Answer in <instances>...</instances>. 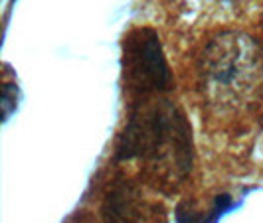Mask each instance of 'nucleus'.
<instances>
[{"mask_svg": "<svg viewBox=\"0 0 263 223\" xmlns=\"http://www.w3.org/2000/svg\"><path fill=\"white\" fill-rule=\"evenodd\" d=\"M141 201L137 192L129 186L113 188L105 197L103 215L107 223H139Z\"/></svg>", "mask_w": 263, "mask_h": 223, "instance_id": "4", "label": "nucleus"}, {"mask_svg": "<svg viewBox=\"0 0 263 223\" xmlns=\"http://www.w3.org/2000/svg\"><path fill=\"white\" fill-rule=\"evenodd\" d=\"M200 83L212 105L237 107L263 83L261 52L243 32H226L204 48L200 57Z\"/></svg>", "mask_w": 263, "mask_h": 223, "instance_id": "2", "label": "nucleus"}, {"mask_svg": "<svg viewBox=\"0 0 263 223\" xmlns=\"http://www.w3.org/2000/svg\"><path fill=\"white\" fill-rule=\"evenodd\" d=\"M18 103V87L4 81V89H2V111H4V120L8 118V115L16 109Z\"/></svg>", "mask_w": 263, "mask_h": 223, "instance_id": "5", "label": "nucleus"}, {"mask_svg": "<svg viewBox=\"0 0 263 223\" xmlns=\"http://www.w3.org/2000/svg\"><path fill=\"white\" fill-rule=\"evenodd\" d=\"M125 79L139 95L164 93L172 83L160 39L153 30L135 32L125 46Z\"/></svg>", "mask_w": 263, "mask_h": 223, "instance_id": "3", "label": "nucleus"}, {"mask_svg": "<svg viewBox=\"0 0 263 223\" xmlns=\"http://www.w3.org/2000/svg\"><path fill=\"white\" fill-rule=\"evenodd\" d=\"M117 160H148L168 166L182 180L192 168V132L186 117L166 97L146 95L131 113L115 150Z\"/></svg>", "mask_w": 263, "mask_h": 223, "instance_id": "1", "label": "nucleus"}]
</instances>
